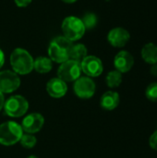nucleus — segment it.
Wrapping results in <instances>:
<instances>
[{
    "label": "nucleus",
    "instance_id": "nucleus-1",
    "mask_svg": "<svg viewBox=\"0 0 157 158\" xmlns=\"http://www.w3.org/2000/svg\"><path fill=\"white\" fill-rule=\"evenodd\" d=\"M33 58L31 54L23 48H16L10 55L11 67L17 74L27 75L33 69Z\"/></svg>",
    "mask_w": 157,
    "mask_h": 158
},
{
    "label": "nucleus",
    "instance_id": "nucleus-2",
    "mask_svg": "<svg viewBox=\"0 0 157 158\" xmlns=\"http://www.w3.org/2000/svg\"><path fill=\"white\" fill-rule=\"evenodd\" d=\"M73 45L72 42L68 40L64 36L56 37L49 44L48 55L49 58L56 63H63L69 59V52L71 46Z\"/></svg>",
    "mask_w": 157,
    "mask_h": 158
},
{
    "label": "nucleus",
    "instance_id": "nucleus-3",
    "mask_svg": "<svg viewBox=\"0 0 157 158\" xmlns=\"http://www.w3.org/2000/svg\"><path fill=\"white\" fill-rule=\"evenodd\" d=\"M23 135L21 126L14 121H6L0 125V144L11 146L20 141Z\"/></svg>",
    "mask_w": 157,
    "mask_h": 158
},
{
    "label": "nucleus",
    "instance_id": "nucleus-4",
    "mask_svg": "<svg viewBox=\"0 0 157 158\" xmlns=\"http://www.w3.org/2000/svg\"><path fill=\"white\" fill-rule=\"evenodd\" d=\"M61 28L64 37H66L70 42L78 41L82 38L86 31L82 20L74 16L65 18L62 22Z\"/></svg>",
    "mask_w": 157,
    "mask_h": 158
},
{
    "label": "nucleus",
    "instance_id": "nucleus-5",
    "mask_svg": "<svg viewBox=\"0 0 157 158\" xmlns=\"http://www.w3.org/2000/svg\"><path fill=\"white\" fill-rule=\"evenodd\" d=\"M4 112L11 118H19L25 115L29 108L28 101L21 95H13L4 104Z\"/></svg>",
    "mask_w": 157,
    "mask_h": 158
},
{
    "label": "nucleus",
    "instance_id": "nucleus-6",
    "mask_svg": "<svg viewBox=\"0 0 157 158\" xmlns=\"http://www.w3.org/2000/svg\"><path fill=\"white\" fill-rule=\"evenodd\" d=\"M81 63L72 59H68L67 61L61 63L57 69V77L65 82L75 81L81 77Z\"/></svg>",
    "mask_w": 157,
    "mask_h": 158
},
{
    "label": "nucleus",
    "instance_id": "nucleus-7",
    "mask_svg": "<svg viewBox=\"0 0 157 158\" xmlns=\"http://www.w3.org/2000/svg\"><path fill=\"white\" fill-rule=\"evenodd\" d=\"M75 94L81 99H89L95 93V83L90 77H80L73 85Z\"/></svg>",
    "mask_w": 157,
    "mask_h": 158
},
{
    "label": "nucleus",
    "instance_id": "nucleus-8",
    "mask_svg": "<svg viewBox=\"0 0 157 158\" xmlns=\"http://www.w3.org/2000/svg\"><path fill=\"white\" fill-rule=\"evenodd\" d=\"M20 79L18 74L11 70H3L0 72V92L10 94L19 89Z\"/></svg>",
    "mask_w": 157,
    "mask_h": 158
},
{
    "label": "nucleus",
    "instance_id": "nucleus-9",
    "mask_svg": "<svg viewBox=\"0 0 157 158\" xmlns=\"http://www.w3.org/2000/svg\"><path fill=\"white\" fill-rule=\"evenodd\" d=\"M81 71L88 77H98L104 70L101 59L94 56H87L81 62Z\"/></svg>",
    "mask_w": 157,
    "mask_h": 158
},
{
    "label": "nucleus",
    "instance_id": "nucleus-10",
    "mask_svg": "<svg viewBox=\"0 0 157 158\" xmlns=\"http://www.w3.org/2000/svg\"><path fill=\"white\" fill-rule=\"evenodd\" d=\"M43 124H44V118L41 114L31 113L27 115L23 118L20 126L25 132L29 134H33L40 131Z\"/></svg>",
    "mask_w": 157,
    "mask_h": 158
},
{
    "label": "nucleus",
    "instance_id": "nucleus-11",
    "mask_svg": "<svg viewBox=\"0 0 157 158\" xmlns=\"http://www.w3.org/2000/svg\"><path fill=\"white\" fill-rule=\"evenodd\" d=\"M130 39V32L122 28V27H116L113 28L107 34V40L109 44L114 47H123L125 46Z\"/></svg>",
    "mask_w": 157,
    "mask_h": 158
},
{
    "label": "nucleus",
    "instance_id": "nucleus-12",
    "mask_svg": "<svg viewBox=\"0 0 157 158\" xmlns=\"http://www.w3.org/2000/svg\"><path fill=\"white\" fill-rule=\"evenodd\" d=\"M134 65V58L132 55L128 51H120L117 54L114 59V66L116 70L120 73H126L130 71Z\"/></svg>",
    "mask_w": 157,
    "mask_h": 158
},
{
    "label": "nucleus",
    "instance_id": "nucleus-13",
    "mask_svg": "<svg viewBox=\"0 0 157 158\" xmlns=\"http://www.w3.org/2000/svg\"><path fill=\"white\" fill-rule=\"evenodd\" d=\"M46 91L50 96L54 98L63 97L68 92V86L65 81L59 78L51 79L46 84Z\"/></svg>",
    "mask_w": 157,
    "mask_h": 158
},
{
    "label": "nucleus",
    "instance_id": "nucleus-14",
    "mask_svg": "<svg viewBox=\"0 0 157 158\" xmlns=\"http://www.w3.org/2000/svg\"><path fill=\"white\" fill-rule=\"evenodd\" d=\"M119 104V95L118 93L113 91H108L105 93L100 100V105L102 108L105 110H113L118 107Z\"/></svg>",
    "mask_w": 157,
    "mask_h": 158
},
{
    "label": "nucleus",
    "instance_id": "nucleus-15",
    "mask_svg": "<svg viewBox=\"0 0 157 158\" xmlns=\"http://www.w3.org/2000/svg\"><path fill=\"white\" fill-rule=\"evenodd\" d=\"M142 57L148 64L157 63V45L154 43L146 44L142 49Z\"/></svg>",
    "mask_w": 157,
    "mask_h": 158
},
{
    "label": "nucleus",
    "instance_id": "nucleus-16",
    "mask_svg": "<svg viewBox=\"0 0 157 158\" xmlns=\"http://www.w3.org/2000/svg\"><path fill=\"white\" fill-rule=\"evenodd\" d=\"M52 60L49 57L39 56L33 62V69L39 73H48L52 69Z\"/></svg>",
    "mask_w": 157,
    "mask_h": 158
},
{
    "label": "nucleus",
    "instance_id": "nucleus-17",
    "mask_svg": "<svg viewBox=\"0 0 157 158\" xmlns=\"http://www.w3.org/2000/svg\"><path fill=\"white\" fill-rule=\"evenodd\" d=\"M87 56V48L82 44H73L69 52V59L81 63Z\"/></svg>",
    "mask_w": 157,
    "mask_h": 158
},
{
    "label": "nucleus",
    "instance_id": "nucleus-18",
    "mask_svg": "<svg viewBox=\"0 0 157 158\" xmlns=\"http://www.w3.org/2000/svg\"><path fill=\"white\" fill-rule=\"evenodd\" d=\"M105 81L107 86L110 88L118 87L122 82V74L118 70H112L106 75Z\"/></svg>",
    "mask_w": 157,
    "mask_h": 158
},
{
    "label": "nucleus",
    "instance_id": "nucleus-19",
    "mask_svg": "<svg viewBox=\"0 0 157 158\" xmlns=\"http://www.w3.org/2000/svg\"><path fill=\"white\" fill-rule=\"evenodd\" d=\"M82 23L86 30H91L94 28L97 24V16L94 13H86L82 18Z\"/></svg>",
    "mask_w": 157,
    "mask_h": 158
},
{
    "label": "nucleus",
    "instance_id": "nucleus-20",
    "mask_svg": "<svg viewBox=\"0 0 157 158\" xmlns=\"http://www.w3.org/2000/svg\"><path fill=\"white\" fill-rule=\"evenodd\" d=\"M20 144L24 147V148H27V149H30V148H32L35 146L36 143H37V139L35 136H33L32 134H29V133H26V134H23L20 138V141H19Z\"/></svg>",
    "mask_w": 157,
    "mask_h": 158
},
{
    "label": "nucleus",
    "instance_id": "nucleus-21",
    "mask_svg": "<svg viewBox=\"0 0 157 158\" xmlns=\"http://www.w3.org/2000/svg\"><path fill=\"white\" fill-rule=\"evenodd\" d=\"M145 95L150 101L157 102V82H153L148 85L145 91Z\"/></svg>",
    "mask_w": 157,
    "mask_h": 158
},
{
    "label": "nucleus",
    "instance_id": "nucleus-22",
    "mask_svg": "<svg viewBox=\"0 0 157 158\" xmlns=\"http://www.w3.org/2000/svg\"><path fill=\"white\" fill-rule=\"evenodd\" d=\"M149 143H150V146H151L154 150H156L157 151V131L155 132H154V133L152 134V136L150 137Z\"/></svg>",
    "mask_w": 157,
    "mask_h": 158
},
{
    "label": "nucleus",
    "instance_id": "nucleus-23",
    "mask_svg": "<svg viewBox=\"0 0 157 158\" xmlns=\"http://www.w3.org/2000/svg\"><path fill=\"white\" fill-rule=\"evenodd\" d=\"M14 1L19 7H26L31 3V0H14Z\"/></svg>",
    "mask_w": 157,
    "mask_h": 158
},
{
    "label": "nucleus",
    "instance_id": "nucleus-24",
    "mask_svg": "<svg viewBox=\"0 0 157 158\" xmlns=\"http://www.w3.org/2000/svg\"><path fill=\"white\" fill-rule=\"evenodd\" d=\"M150 71H151V74H152V75L157 77V63H155V64L152 65Z\"/></svg>",
    "mask_w": 157,
    "mask_h": 158
},
{
    "label": "nucleus",
    "instance_id": "nucleus-25",
    "mask_svg": "<svg viewBox=\"0 0 157 158\" xmlns=\"http://www.w3.org/2000/svg\"><path fill=\"white\" fill-rule=\"evenodd\" d=\"M4 104H5V97H4V94L0 92V111L3 109V107H4Z\"/></svg>",
    "mask_w": 157,
    "mask_h": 158
},
{
    "label": "nucleus",
    "instance_id": "nucleus-26",
    "mask_svg": "<svg viewBox=\"0 0 157 158\" xmlns=\"http://www.w3.org/2000/svg\"><path fill=\"white\" fill-rule=\"evenodd\" d=\"M4 63H5V55H4L3 51L0 49V69L3 67Z\"/></svg>",
    "mask_w": 157,
    "mask_h": 158
},
{
    "label": "nucleus",
    "instance_id": "nucleus-27",
    "mask_svg": "<svg viewBox=\"0 0 157 158\" xmlns=\"http://www.w3.org/2000/svg\"><path fill=\"white\" fill-rule=\"evenodd\" d=\"M62 1L65 3H68V4H72V3H75L77 0H62Z\"/></svg>",
    "mask_w": 157,
    "mask_h": 158
},
{
    "label": "nucleus",
    "instance_id": "nucleus-28",
    "mask_svg": "<svg viewBox=\"0 0 157 158\" xmlns=\"http://www.w3.org/2000/svg\"><path fill=\"white\" fill-rule=\"evenodd\" d=\"M28 158H38L37 156H30Z\"/></svg>",
    "mask_w": 157,
    "mask_h": 158
}]
</instances>
